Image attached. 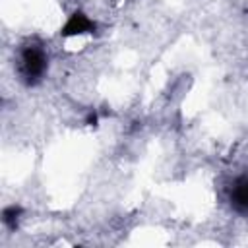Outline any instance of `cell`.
Returning a JSON list of instances; mask_svg holds the SVG:
<instances>
[{
  "label": "cell",
  "mask_w": 248,
  "mask_h": 248,
  "mask_svg": "<svg viewBox=\"0 0 248 248\" xmlns=\"http://www.w3.org/2000/svg\"><path fill=\"white\" fill-rule=\"evenodd\" d=\"M231 203L238 213L248 215V174L238 176L231 186Z\"/></svg>",
  "instance_id": "cell-2"
},
{
  "label": "cell",
  "mask_w": 248,
  "mask_h": 248,
  "mask_svg": "<svg viewBox=\"0 0 248 248\" xmlns=\"http://www.w3.org/2000/svg\"><path fill=\"white\" fill-rule=\"evenodd\" d=\"M17 213H19V209H16V205L6 207V209H4V217H2L4 225L10 227V229H14V227H16V221H17V217H16Z\"/></svg>",
  "instance_id": "cell-4"
},
{
  "label": "cell",
  "mask_w": 248,
  "mask_h": 248,
  "mask_svg": "<svg viewBox=\"0 0 248 248\" xmlns=\"http://www.w3.org/2000/svg\"><path fill=\"white\" fill-rule=\"evenodd\" d=\"M83 29H91V21L83 14L72 16V19H70V23L66 27V33H81Z\"/></svg>",
  "instance_id": "cell-3"
},
{
  "label": "cell",
  "mask_w": 248,
  "mask_h": 248,
  "mask_svg": "<svg viewBox=\"0 0 248 248\" xmlns=\"http://www.w3.org/2000/svg\"><path fill=\"white\" fill-rule=\"evenodd\" d=\"M46 70V56L41 46L27 45L21 48L19 54V74L27 83H35Z\"/></svg>",
  "instance_id": "cell-1"
}]
</instances>
